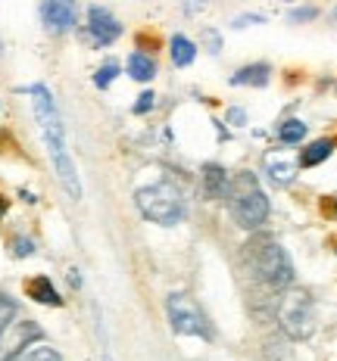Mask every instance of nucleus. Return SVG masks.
<instances>
[{
    "instance_id": "dca6fc26",
    "label": "nucleus",
    "mask_w": 337,
    "mask_h": 361,
    "mask_svg": "<svg viewBox=\"0 0 337 361\" xmlns=\"http://www.w3.org/2000/svg\"><path fill=\"white\" fill-rule=\"evenodd\" d=\"M266 178L278 187H290L297 178V162H288V159H268L266 162Z\"/></svg>"
},
{
    "instance_id": "6e6552de",
    "label": "nucleus",
    "mask_w": 337,
    "mask_h": 361,
    "mask_svg": "<svg viewBox=\"0 0 337 361\" xmlns=\"http://www.w3.org/2000/svg\"><path fill=\"white\" fill-rule=\"evenodd\" d=\"M85 35H88V41H91V47L103 50V47H110V44L119 41V35H122V22L112 16L107 6H91V10H88Z\"/></svg>"
},
{
    "instance_id": "2eb2a0df",
    "label": "nucleus",
    "mask_w": 337,
    "mask_h": 361,
    "mask_svg": "<svg viewBox=\"0 0 337 361\" xmlns=\"http://www.w3.org/2000/svg\"><path fill=\"white\" fill-rule=\"evenodd\" d=\"M231 175L222 169V165H203V193L206 200H225V190H228Z\"/></svg>"
},
{
    "instance_id": "cd10ccee",
    "label": "nucleus",
    "mask_w": 337,
    "mask_h": 361,
    "mask_svg": "<svg viewBox=\"0 0 337 361\" xmlns=\"http://www.w3.org/2000/svg\"><path fill=\"white\" fill-rule=\"evenodd\" d=\"M6 209H10V200H6V197H0V221H4V218H6Z\"/></svg>"
},
{
    "instance_id": "a878e982",
    "label": "nucleus",
    "mask_w": 337,
    "mask_h": 361,
    "mask_svg": "<svg viewBox=\"0 0 337 361\" xmlns=\"http://www.w3.org/2000/svg\"><path fill=\"white\" fill-rule=\"evenodd\" d=\"M228 125H231V128H244V125H247V112H244L241 106H231V109H228Z\"/></svg>"
},
{
    "instance_id": "bb28decb",
    "label": "nucleus",
    "mask_w": 337,
    "mask_h": 361,
    "mask_svg": "<svg viewBox=\"0 0 337 361\" xmlns=\"http://www.w3.org/2000/svg\"><path fill=\"white\" fill-rule=\"evenodd\" d=\"M206 4H209V0H184L182 10H184V16H197L200 10H206Z\"/></svg>"
},
{
    "instance_id": "412c9836",
    "label": "nucleus",
    "mask_w": 337,
    "mask_h": 361,
    "mask_svg": "<svg viewBox=\"0 0 337 361\" xmlns=\"http://www.w3.org/2000/svg\"><path fill=\"white\" fill-rule=\"evenodd\" d=\"M319 19V6H294L288 10V25H306V22Z\"/></svg>"
},
{
    "instance_id": "5701e85b",
    "label": "nucleus",
    "mask_w": 337,
    "mask_h": 361,
    "mask_svg": "<svg viewBox=\"0 0 337 361\" xmlns=\"http://www.w3.org/2000/svg\"><path fill=\"white\" fill-rule=\"evenodd\" d=\"M200 44H203L209 54H222V35L213 32V28H203V32H200Z\"/></svg>"
},
{
    "instance_id": "c85d7f7f",
    "label": "nucleus",
    "mask_w": 337,
    "mask_h": 361,
    "mask_svg": "<svg viewBox=\"0 0 337 361\" xmlns=\"http://www.w3.org/2000/svg\"><path fill=\"white\" fill-rule=\"evenodd\" d=\"M328 22H331V25H337V6L331 10V16H328Z\"/></svg>"
},
{
    "instance_id": "f3484780",
    "label": "nucleus",
    "mask_w": 337,
    "mask_h": 361,
    "mask_svg": "<svg viewBox=\"0 0 337 361\" xmlns=\"http://www.w3.org/2000/svg\"><path fill=\"white\" fill-rule=\"evenodd\" d=\"M306 131H309V125H306L303 118H284L278 125V140L284 147H297L306 140Z\"/></svg>"
},
{
    "instance_id": "39448f33",
    "label": "nucleus",
    "mask_w": 337,
    "mask_h": 361,
    "mask_svg": "<svg viewBox=\"0 0 337 361\" xmlns=\"http://www.w3.org/2000/svg\"><path fill=\"white\" fill-rule=\"evenodd\" d=\"M275 318H278L281 330L290 336V340H309L312 330H316V312H312L309 293L288 287L281 293V299H278Z\"/></svg>"
},
{
    "instance_id": "72a5a7b5",
    "label": "nucleus",
    "mask_w": 337,
    "mask_h": 361,
    "mask_svg": "<svg viewBox=\"0 0 337 361\" xmlns=\"http://www.w3.org/2000/svg\"><path fill=\"white\" fill-rule=\"evenodd\" d=\"M334 252H337V250H334Z\"/></svg>"
},
{
    "instance_id": "7ed1b4c3",
    "label": "nucleus",
    "mask_w": 337,
    "mask_h": 361,
    "mask_svg": "<svg viewBox=\"0 0 337 361\" xmlns=\"http://www.w3.org/2000/svg\"><path fill=\"white\" fill-rule=\"evenodd\" d=\"M225 206H228L231 218L241 231H259L262 224L272 215V202H268L266 190L259 187V178L253 171H237L228 180V190H225Z\"/></svg>"
},
{
    "instance_id": "f8f14e48",
    "label": "nucleus",
    "mask_w": 337,
    "mask_h": 361,
    "mask_svg": "<svg viewBox=\"0 0 337 361\" xmlns=\"http://www.w3.org/2000/svg\"><path fill=\"white\" fill-rule=\"evenodd\" d=\"M334 137H319V140H309L303 149H300L297 156V169H316V165H321L325 159H331L334 153Z\"/></svg>"
},
{
    "instance_id": "20e7f679",
    "label": "nucleus",
    "mask_w": 337,
    "mask_h": 361,
    "mask_svg": "<svg viewBox=\"0 0 337 361\" xmlns=\"http://www.w3.org/2000/svg\"><path fill=\"white\" fill-rule=\"evenodd\" d=\"M134 206L150 224H160V228H175L187 215L184 193L172 180H153V184L138 187L134 190Z\"/></svg>"
},
{
    "instance_id": "b1692460",
    "label": "nucleus",
    "mask_w": 337,
    "mask_h": 361,
    "mask_svg": "<svg viewBox=\"0 0 337 361\" xmlns=\"http://www.w3.org/2000/svg\"><path fill=\"white\" fill-rule=\"evenodd\" d=\"M153 106H156V94H153V90H144V94H141L138 100H134L131 112H134V116H147V112L153 109Z\"/></svg>"
},
{
    "instance_id": "473e14b6",
    "label": "nucleus",
    "mask_w": 337,
    "mask_h": 361,
    "mask_svg": "<svg viewBox=\"0 0 337 361\" xmlns=\"http://www.w3.org/2000/svg\"><path fill=\"white\" fill-rule=\"evenodd\" d=\"M334 144H337V140H334Z\"/></svg>"
},
{
    "instance_id": "7c9ffc66",
    "label": "nucleus",
    "mask_w": 337,
    "mask_h": 361,
    "mask_svg": "<svg viewBox=\"0 0 337 361\" xmlns=\"http://www.w3.org/2000/svg\"><path fill=\"white\" fill-rule=\"evenodd\" d=\"M0 54H4V37H0Z\"/></svg>"
},
{
    "instance_id": "c756f323",
    "label": "nucleus",
    "mask_w": 337,
    "mask_h": 361,
    "mask_svg": "<svg viewBox=\"0 0 337 361\" xmlns=\"http://www.w3.org/2000/svg\"><path fill=\"white\" fill-rule=\"evenodd\" d=\"M103 361H112V355H110V352H107V349H103Z\"/></svg>"
},
{
    "instance_id": "9b49d317",
    "label": "nucleus",
    "mask_w": 337,
    "mask_h": 361,
    "mask_svg": "<svg viewBox=\"0 0 337 361\" xmlns=\"http://www.w3.org/2000/svg\"><path fill=\"white\" fill-rule=\"evenodd\" d=\"M25 296L35 299V302H41V305H50V308L63 305V296H59V290L54 287V281H50L47 274L28 277V281H25Z\"/></svg>"
},
{
    "instance_id": "6ab92c4d",
    "label": "nucleus",
    "mask_w": 337,
    "mask_h": 361,
    "mask_svg": "<svg viewBox=\"0 0 337 361\" xmlns=\"http://www.w3.org/2000/svg\"><path fill=\"white\" fill-rule=\"evenodd\" d=\"M16 361H63V355H59L57 349H50V345L37 343V345H28Z\"/></svg>"
},
{
    "instance_id": "2f4dec72",
    "label": "nucleus",
    "mask_w": 337,
    "mask_h": 361,
    "mask_svg": "<svg viewBox=\"0 0 337 361\" xmlns=\"http://www.w3.org/2000/svg\"><path fill=\"white\" fill-rule=\"evenodd\" d=\"M334 218H337V200H334Z\"/></svg>"
},
{
    "instance_id": "423d86ee",
    "label": "nucleus",
    "mask_w": 337,
    "mask_h": 361,
    "mask_svg": "<svg viewBox=\"0 0 337 361\" xmlns=\"http://www.w3.org/2000/svg\"><path fill=\"white\" fill-rule=\"evenodd\" d=\"M166 314H169L172 330H175L178 336H200V340H209V321H206L203 308L194 302L187 293H169Z\"/></svg>"
},
{
    "instance_id": "f257e3e1",
    "label": "nucleus",
    "mask_w": 337,
    "mask_h": 361,
    "mask_svg": "<svg viewBox=\"0 0 337 361\" xmlns=\"http://www.w3.org/2000/svg\"><path fill=\"white\" fill-rule=\"evenodd\" d=\"M28 97H32V106H35V118L41 125V137L47 144V156L57 169V178L63 184V190L69 193V200H81V180H78V169H75L69 147H66V125L63 116L57 109V100L50 94L47 85H32V87H22Z\"/></svg>"
},
{
    "instance_id": "1a4fd4ad",
    "label": "nucleus",
    "mask_w": 337,
    "mask_h": 361,
    "mask_svg": "<svg viewBox=\"0 0 337 361\" xmlns=\"http://www.w3.org/2000/svg\"><path fill=\"white\" fill-rule=\"evenodd\" d=\"M41 22L47 35H69L78 25V4L75 0H41Z\"/></svg>"
},
{
    "instance_id": "9d476101",
    "label": "nucleus",
    "mask_w": 337,
    "mask_h": 361,
    "mask_svg": "<svg viewBox=\"0 0 337 361\" xmlns=\"http://www.w3.org/2000/svg\"><path fill=\"white\" fill-rule=\"evenodd\" d=\"M272 78V66L268 63H247L228 78L231 87H266Z\"/></svg>"
},
{
    "instance_id": "393cba45",
    "label": "nucleus",
    "mask_w": 337,
    "mask_h": 361,
    "mask_svg": "<svg viewBox=\"0 0 337 361\" xmlns=\"http://www.w3.org/2000/svg\"><path fill=\"white\" fill-rule=\"evenodd\" d=\"M250 25H266V16H259V13H241V16L231 19V28H250Z\"/></svg>"
},
{
    "instance_id": "a211bd4d",
    "label": "nucleus",
    "mask_w": 337,
    "mask_h": 361,
    "mask_svg": "<svg viewBox=\"0 0 337 361\" xmlns=\"http://www.w3.org/2000/svg\"><path fill=\"white\" fill-rule=\"evenodd\" d=\"M119 75H122V66H119L116 59H107V63H103L100 69L94 72V87H97V90H107L112 81L119 78Z\"/></svg>"
},
{
    "instance_id": "aec40b11",
    "label": "nucleus",
    "mask_w": 337,
    "mask_h": 361,
    "mask_svg": "<svg viewBox=\"0 0 337 361\" xmlns=\"http://www.w3.org/2000/svg\"><path fill=\"white\" fill-rule=\"evenodd\" d=\"M16 314H19V305H16V299L13 296H6V293H0V334H4L6 327L16 321Z\"/></svg>"
},
{
    "instance_id": "4be33fe9",
    "label": "nucleus",
    "mask_w": 337,
    "mask_h": 361,
    "mask_svg": "<svg viewBox=\"0 0 337 361\" xmlns=\"http://www.w3.org/2000/svg\"><path fill=\"white\" fill-rule=\"evenodd\" d=\"M10 252L16 255V259H28V255H35V240L25 237V234L13 237V240H10Z\"/></svg>"
},
{
    "instance_id": "ddd939ff",
    "label": "nucleus",
    "mask_w": 337,
    "mask_h": 361,
    "mask_svg": "<svg viewBox=\"0 0 337 361\" xmlns=\"http://www.w3.org/2000/svg\"><path fill=\"white\" fill-rule=\"evenodd\" d=\"M197 50H200V44L191 41L187 35H172L169 37V59H172L175 69H191L194 59H197Z\"/></svg>"
},
{
    "instance_id": "0eeeda50",
    "label": "nucleus",
    "mask_w": 337,
    "mask_h": 361,
    "mask_svg": "<svg viewBox=\"0 0 337 361\" xmlns=\"http://www.w3.org/2000/svg\"><path fill=\"white\" fill-rule=\"evenodd\" d=\"M41 327L35 321H13L0 334V361H16L32 343H41Z\"/></svg>"
},
{
    "instance_id": "f03ea898",
    "label": "nucleus",
    "mask_w": 337,
    "mask_h": 361,
    "mask_svg": "<svg viewBox=\"0 0 337 361\" xmlns=\"http://www.w3.org/2000/svg\"><path fill=\"white\" fill-rule=\"evenodd\" d=\"M244 268L268 293H284L294 287V262L275 237H253L244 246Z\"/></svg>"
},
{
    "instance_id": "4468645a",
    "label": "nucleus",
    "mask_w": 337,
    "mask_h": 361,
    "mask_svg": "<svg viewBox=\"0 0 337 361\" xmlns=\"http://www.w3.org/2000/svg\"><path fill=\"white\" fill-rule=\"evenodd\" d=\"M125 72H129V78L141 81V85H147V81L156 78V72H160V66H156V59L147 54V50H134V54L125 59Z\"/></svg>"
}]
</instances>
